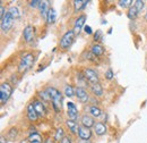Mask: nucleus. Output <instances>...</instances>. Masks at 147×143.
<instances>
[{"label": "nucleus", "instance_id": "f257e3e1", "mask_svg": "<svg viewBox=\"0 0 147 143\" xmlns=\"http://www.w3.org/2000/svg\"><path fill=\"white\" fill-rule=\"evenodd\" d=\"M48 93H49V95H50V99H51V101H52V106L55 108V110L57 112H59L60 110H61V108H62V94H61V92L59 91L58 89H55L53 86H49L48 89L45 90Z\"/></svg>", "mask_w": 147, "mask_h": 143}, {"label": "nucleus", "instance_id": "f03ea898", "mask_svg": "<svg viewBox=\"0 0 147 143\" xmlns=\"http://www.w3.org/2000/svg\"><path fill=\"white\" fill-rule=\"evenodd\" d=\"M34 63V56L32 54H26L20 60L18 65V72L20 74H25L28 71Z\"/></svg>", "mask_w": 147, "mask_h": 143}, {"label": "nucleus", "instance_id": "7ed1b4c3", "mask_svg": "<svg viewBox=\"0 0 147 143\" xmlns=\"http://www.w3.org/2000/svg\"><path fill=\"white\" fill-rule=\"evenodd\" d=\"M11 94H13V86L8 82H3L0 86V102H1V105H5L9 100Z\"/></svg>", "mask_w": 147, "mask_h": 143}, {"label": "nucleus", "instance_id": "20e7f679", "mask_svg": "<svg viewBox=\"0 0 147 143\" xmlns=\"http://www.w3.org/2000/svg\"><path fill=\"white\" fill-rule=\"evenodd\" d=\"M75 32H74V30H69V31H67L62 37L60 39V43H59V46H60V48L62 49V50H67L70 46H71V43L74 42V39H75Z\"/></svg>", "mask_w": 147, "mask_h": 143}, {"label": "nucleus", "instance_id": "39448f33", "mask_svg": "<svg viewBox=\"0 0 147 143\" xmlns=\"http://www.w3.org/2000/svg\"><path fill=\"white\" fill-rule=\"evenodd\" d=\"M0 25H1V31L3 33H7V32L10 31V29L14 25V18L10 15V13H8V12L6 13L5 17L1 19V24Z\"/></svg>", "mask_w": 147, "mask_h": 143}, {"label": "nucleus", "instance_id": "423d86ee", "mask_svg": "<svg viewBox=\"0 0 147 143\" xmlns=\"http://www.w3.org/2000/svg\"><path fill=\"white\" fill-rule=\"evenodd\" d=\"M84 76H85V78H86V81L90 83V85L91 84H96V83H100L98 81V74H97V72L95 71V69H93V68H85L84 69Z\"/></svg>", "mask_w": 147, "mask_h": 143}, {"label": "nucleus", "instance_id": "0eeeda50", "mask_svg": "<svg viewBox=\"0 0 147 143\" xmlns=\"http://www.w3.org/2000/svg\"><path fill=\"white\" fill-rule=\"evenodd\" d=\"M75 95H76L77 100H78L79 102H83V104L87 102L88 99H90L88 93L86 92V90L84 89V88H80V86H77V88L75 89Z\"/></svg>", "mask_w": 147, "mask_h": 143}, {"label": "nucleus", "instance_id": "6e6552de", "mask_svg": "<svg viewBox=\"0 0 147 143\" xmlns=\"http://www.w3.org/2000/svg\"><path fill=\"white\" fill-rule=\"evenodd\" d=\"M85 22H86V15H80L78 18L75 20V25H74V32L75 34H79L82 29L85 27Z\"/></svg>", "mask_w": 147, "mask_h": 143}, {"label": "nucleus", "instance_id": "1a4fd4ad", "mask_svg": "<svg viewBox=\"0 0 147 143\" xmlns=\"http://www.w3.org/2000/svg\"><path fill=\"white\" fill-rule=\"evenodd\" d=\"M67 109H68L67 114H68L69 119L76 122L77 118H78V109L76 107V105H75L74 102H68V104H67Z\"/></svg>", "mask_w": 147, "mask_h": 143}, {"label": "nucleus", "instance_id": "9d476101", "mask_svg": "<svg viewBox=\"0 0 147 143\" xmlns=\"http://www.w3.org/2000/svg\"><path fill=\"white\" fill-rule=\"evenodd\" d=\"M23 35L27 43H31L32 41H34V27L31 25H27L23 31Z\"/></svg>", "mask_w": 147, "mask_h": 143}, {"label": "nucleus", "instance_id": "9b49d317", "mask_svg": "<svg viewBox=\"0 0 147 143\" xmlns=\"http://www.w3.org/2000/svg\"><path fill=\"white\" fill-rule=\"evenodd\" d=\"M78 136L83 140H90L91 136H92V131L91 128H87V127H84V126H79V129H78Z\"/></svg>", "mask_w": 147, "mask_h": 143}, {"label": "nucleus", "instance_id": "f8f14e48", "mask_svg": "<svg viewBox=\"0 0 147 143\" xmlns=\"http://www.w3.org/2000/svg\"><path fill=\"white\" fill-rule=\"evenodd\" d=\"M80 123H82V126L87 127V128H92V127L95 126V121L90 115H84L82 117V119H80Z\"/></svg>", "mask_w": 147, "mask_h": 143}, {"label": "nucleus", "instance_id": "ddd939ff", "mask_svg": "<svg viewBox=\"0 0 147 143\" xmlns=\"http://www.w3.org/2000/svg\"><path fill=\"white\" fill-rule=\"evenodd\" d=\"M33 105H34V108H35V110H36L38 117H42V116H44V115L47 114L45 106H44V104H43L42 101L35 100V101H33Z\"/></svg>", "mask_w": 147, "mask_h": 143}, {"label": "nucleus", "instance_id": "4468645a", "mask_svg": "<svg viewBox=\"0 0 147 143\" xmlns=\"http://www.w3.org/2000/svg\"><path fill=\"white\" fill-rule=\"evenodd\" d=\"M27 117H28V119L31 122H36L37 118H38V115H37L36 110H35L33 104H30L27 106Z\"/></svg>", "mask_w": 147, "mask_h": 143}, {"label": "nucleus", "instance_id": "2eb2a0df", "mask_svg": "<svg viewBox=\"0 0 147 143\" xmlns=\"http://www.w3.org/2000/svg\"><path fill=\"white\" fill-rule=\"evenodd\" d=\"M49 3H50L49 1H41V5L38 6V9H40V12H41V15H42V17L44 18V19H47L48 13H49V10L51 9V7H50Z\"/></svg>", "mask_w": 147, "mask_h": 143}, {"label": "nucleus", "instance_id": "dca6fc26", "mask_svg": "<svg viewBox=\"0 0 147 143\" xmlns=\"http://www.w3.org/2000/svg\"><path fill=\"white\" fill-rule=\"evenodd\" d=\"M73 3L74 10H75V13H77V12H82L83 9H85L87 3H88V1L87 0H75Z\"/></svg>", "mask_w": 147, "mask_h": 143}, {"label": "nucleus", "instance_id": "f3484780", "mask_svg": "<svg viewBox=\"0 0 147 143\" xmlns=\"http://www.w3.org/2000/svg\"><path fill=\"white\" fill-rule=\"evenodd\" d=\"M91 52H92L94 56H96V57H100V56H103L104 52H105V49L101 46V44H94L92 46V48H91Z\"/></svg>", "mask_w": 147, "mask_h": 143}, {"label": "nucleus", "instance_id": "a211bd4d", "mask_svg": "<svg viewBox=\"0 0 147 143\" xmlns=\"http://www.w3.org/2000/svg\"><path fill=\"white\" fill-rule=\"evenodd\" d=\"M94 132L96 133V135L102 136L107 133V126L104 125L103 123H96L94 126Z\"/></svg>", "mask_w": 147, "mask_h": 143}, {"label": "nucleus", "instance_id": "6ab92c4d", "mask_svg": "<svg viewBox=\"0 0 147 143\" xmlns=\"http://www.w3.org/2000/svg\"><path fill=\"white\" fill-rule=\"evenodd\" d=\"M90 89H91L93 94L96 95V97H101V95H103V88H102V85H101L100 83L91 84Z\"/></svg>", "mask_w": 147, "mask_h": 143}, {"label": "nucleus", "instance_id": "aec40b11", "mask_svg": "<svg viewBox=\"0 0 147 143\" xmlns=\"http://www.w3.org/2000/svg\"><path fill=\"white\" fill-rule=\"evenodd\" d=\"M66 125L69 128V131L73 133V134H78V129H79V126L78 124L75 122V121H71V119H68L66 122Z\"/></svg>", "mask_w": 147, "mask_h": 143}, {"label": "nucleus", "instance_id": "412c9836", "mask_svg": "<svg viewBox=\"0 0 147 143\" xmlns=\"http://www.w3.org/2000/svg\"><path fill=\"white\" fill-rule=\"evenodd\" d=\"M55 19H57V13H55V10L53 8H51L49 10V13H48V16H47V23L51 25V24L55 23Z\"/></svg>", "mask_w": 147, "mask_h": 143}, {"label": "nucleus", "instance_id": "4be33fe9", "mask_svg": "<svg viewBox=\"0 0 147 143\" xmlns=\"http://www.w3.org/2000/svg\"><path fill=\"white\" fill-rule=\"evenodd\" d=\"M88 110H90V114L93 117H101V115H102V110L96 106H91Z\"/></svg>", "mask_w": 147, "mask_h": 143}, {"label": "nucleus", "instance_id": "5701e85b", "mask_svg": "<svg viewBox=\"0 0 147 143\" xmlns=\"http://www.w3.org/2000/svg\"><path fill=\"white\" fill-rule=\"evenodd\" d=\"M138 15H139V12H138V10H137V8L132 5L128 10V17L130 18V19H135V18H137Z\"/></svg>", "mask_w": 147, "mask_h": 143}, {"label": "nucleus", "instance_id": "b1692460", "mask_svg": "<svg viewBox=\"0 0 147 143\" xmlns=\"http://www.w3.org/2000/svg\"><path fill=\"white\" fill-rule=\"evenodd\" d=\"M63 138H65V132H63V128L59 127V128L57 129V132H55V141H59V142H61Z\"/></svg>", "mask_w": 147, "mask_h": 143}, {"label": "nucleus", "instance_id": "393cba45", "mask_svg": "<svg viewBox=\"0 0 147 143\" xmlns=\"http://www.w3.org/2000/svg\"><path fill=\"white\" fill-rule=\"evenodd\" d=\"M8 13H10V15L13 16L14 19H16V18H18L20 16V13H19V9L17 7H15V6H13V7H10L9 9H8Z\"/></svg>", "mask_w": 147, "mask_h": 143}, {"label": "nucleus", "instance_id": "a878e982", "mask_svg": "<svg viewBox=\"0 0 147 143\" xmlns=\"http://www.w3.org/2000/svg\"><path fill=\"white\" fill-rule=\"evenodd\" d=\"M38 97H40V99H41V101L43 102H48V101H50L51 99H50V95H49V93L47 92V91H40L38 92Z\"/></svg>", "mask_w": 147, "mask_h": 143}, {"label": "nucleus", "instance_id": "bb28decb", "mask_svg": "<svg viewBox=\"0 0 147 143\" xmlns=\"http://www.w3.org/2000/svg\"><path fill=\"white\" fill-rule=\"evenodd\" d=\"M65 95L68 98H73L75 95V89L71 85H66L65 86Z\"/></svg>", "mask_w": 147, "mask_h": 143}, {"label": "nucleus", "instance_id": "cd10ccee", "mask_svg": "<svg viewBox=\"0 0 147 143\" xmlns=\"http://www.w3.org/2000/svg\"><path fill=\"white\" fill-rule=\"evenodd\" d=\"M118 3H119V6H120L121 8H130L134 2H132L131 0H120Z\"/></svg>", "mask_w": 147, "mask_h": 143}, {"label": "nucleus", "instance_id": "c85d7f7f", "mask_svg": "<svg viewBox=\"0 0 147 143\" xmlns=\"http://www.w3.org/2000/svg\"><path fill=\"white\" fill-rule=\"evenodd\" d=\"M144 5H145V2L143 0H136V1H134V6L137 8V10L139 13H142V10L144 9Z\"/></svg>", "mask_w": 147, "mask_h": 143}, {"label": "nucleus", "instance_id": "c756f323", "mask_svg": "<svg viewBox=\"0 0 147 143\" xmlns=\"http://www.w3.org/2000/svg\"><path fill=\"white\" fill-rule=\"evenodd\" d=\"M8 135H9V138H10L11 140H14V139L17 136V129H16V128H11V129L8 132Z\"/></svg>", "mask_w": 147, "mask_h": 143}, {"label": "nucleus", "instance_id": "7c9ffc66", "mask_svg": "<svg viewBox=\"0 0 147 143\" xmlns=\"http://www.w3.org/2000/svg\"><path fill=\"white\" fill-rule=\"evenodd\" d=\"M105 77H107V80H112L113 77H114V74H113V71H112V68H109L108 71L105 72Z\"/></svg>", "mask_w": 147, "mask_h": 143}, {"label": "nucleus", "instance_id": "2f4dec72", "mask_svg": "<svg viewBox=\"0 0 147 143\" xmlns=\"http://www.w3.org/2000/svg\"><path fill=\"white\" fill-rule=\"evenodd\" d=\"M40 5H41V1H40V0H33V1L30 2V6H31L32 8H37Z\"/></svg>", "mask_w": 147, "mask_h": 143}, {"label": "nucleus", "instance_id": "473e14b6", "mask_svg": "<svg viewBox=\"0 0 147 143\" xmlns=\"http://www.w3.org/2000/svg\"><path fill=\"white\" fill-rule=\"evenodd\" d=\"M101 36H102V31H96V33L94 34V40L95 41H100L101 40Z\"/></svg>", "mask_w": 147, "mask_h": 143}, {"label": "nucleus", "instance_id": "72a5a7b5", "mask_svg": "<svg viewBox=\"0 0 147 143\" xmlns=\"http://www.w3.org/2000/svg\"><path fill=\"white\" fill-rule=\"evenodd\" d=\"M84 31L86 32V34H92V33H93L92 27H91V26H88V25H85V27H84Z\"/></svg>", "mask_w": 147, "mask_h": 143}, {"label": "nucleus", "instance_id": "f704fd0d", "mask_svg": "<svg viewBox=\"0 0 147 143\" xmlns=\"http://www.w3.org/2000/svg\"><path fill=\"white\" fill-rule=\"evenodd\" d=\"M5 15H6V13H5V8H3V6H1V7H0V17H1V19L5 17Z\"/></svg>", "mask_w": 147, "mask_h": 143}, {"label": "nucleus", "instance_id": "c9c22d12", "mask_svg": "<svg viewBox=\"0 0 147 143\" xmlns=\"http://www.w3.org/2000/svg\"><path fill=\"white\" fill-rule=\"evenodd\" d=\"M60 143H71V140H70V138L69 136H65L63 139H62V141Z\"/></svg>", "mask_w": 147, "mask_h": 143}, {"label": "nucleus", "instance_id": "e433bc0d", "mask_svg": "<svg viewBox=\"0 0 147 143\" xmlns=\"http://www.w3.org/2000/svg\"><path fill=\"white\" fill-rule=\"evenodd\" d=\"M78 143H91V141H90V140H83V139H79Z\"/></svg>", "mask_w": 147, "mask_h": 143}, {"label": "nucleus", "instance_id": "4c0bfd02", "mask_svg": "<svg viewBox=\"0 0 147 143\" xmlns=\"http://www.w3.org/2000/svg\"><path fill=\"white\" fill-rule=\"evenodd\" d=\"M45 143H52V140H50V139H48V140L45 141Z\"/></svg>", "mask_w": 147, "mask_h": 143}, {"label": "nucleus", "instance_id": "58836bf2", "mask_svg": "<svg viewBox=\"0 0 147 143\" xmlns=\"http://www.w3.org/2000/svg\"><path fill=\"white\" fill-rule=\"evenodd\" d=\"M1 143H5V136H1Z\"/></svg>", "mask_w": 147, "mask_h": 143}, {"label": "nucleus", "instance_id": "ea45409f", "mask_svg": "<svg viewBox=\"0 0 147 143\" xmlns=\"http://www.w3.org/2000/svg\"><path fill=\"white\" fill-rule=\"evenodd\" d=\"M145 19L147 20V12H146V15H145Z\"/></svg>", "mask_w": 147, "mask_h": 143}, {"label": "nucleus", "instance_id": "a19ab883", "mask_svg": "<svg viewBox=\"0 0 147 143\" xmlns=\"http://www.w3.org/2000/svg\"><path fill=\"white\" fill-rule=\"evenodd\" d=\"M20 143H28V142H25V141H22Z\"/></svg>", "mask_w": 147, "mask_h": 143}, {"label": "nucleus", "instance_id": "79ce46f5", "mask_svg": "<svg viewBox=\"0 0 147 143\" xmlns=\"http://www.w3.org/2000/svg\"><path fill=\"white\" fill-rule=\"evenodd\" d=\"M28 143H37V142H28Z\"/></svg>", "mask_w": 147, "mask_h": 143}]
</instances>
